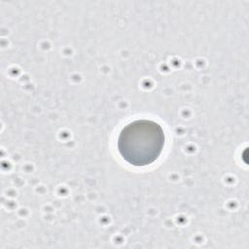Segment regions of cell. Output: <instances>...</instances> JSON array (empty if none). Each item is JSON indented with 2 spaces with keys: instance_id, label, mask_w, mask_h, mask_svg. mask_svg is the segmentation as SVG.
<instances>
[{
  "instance_id": "cell-1",
  "label": "cell",
  "mask_w": 249,
  "mask_h": 249,
  "mask_svg": "<svg viewBox=\"0 0 249 249\" xmlns=\"http://www.w3.org/2000/svg\"><path fill=\"white\" fill-rule=\"evenodd\" d=\"M165 144V134L157 122L147 119L127 124L118 136L122 158L133 166H146L158 160Z\"/></svg>"
}]
</instances>
